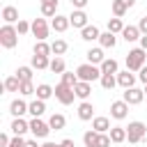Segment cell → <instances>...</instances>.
<instances>
[{
    "instance_id": "obj_15",
    "label": "cell",
    "mask_w": 147,
    "mask_h": 147,
    "mask_svg": "<svg viewBox=\"0 0 147 147\" xmlns=\"http://www.w3.org/2000/svg\"><path fill=\"white\" fill-rule=\"evenodd\" d=\"M41 14L46 18H55L57 16V0H41Z\"/></svg>"
},
{
    "instance_id": "obj_12",
    "label": "cell",
    "mask_w": 147,
    "mask_h": 147,
    "mask_svg": "<svg viewBox=\"0 0 147 147\" xmlns=\"http://www.w3.org/2000/svg\"><path fill=\"white\" fill-rule=\"evenodd\" d=\"M2 21H5L7 25H14V23H18V21H21V18H18V9H16V7H11V5L2 7Z\"/></svg>"
},
{
    "instance_id": "obj_27",
    "label": "cell",
    "mask_w": 147,
    "mask_h": 147,
    "mask_svg": "<svg viewBox=\"0 0 147 147\" xmlns=\"http://www.w3.org/2000/svg\"><path fill=\"white\" fill-rule=\"evenodd\" d=\"M99 44H101V48H115L117 39H115V34H113V32H103V34L99 37Z\"/></svg>"
},
{
    "instance_id": "obj_32",
    "label": "cell",
    "mask_w": 147,
    "mask_h": 147,
    "mask_svg": "<svg viewBox=\"0 0 147 147\" xmlns=\"http://www.w3.org/2000/svg\"><path fill=\"white\" fill-rule=\"evenodd\" d=\"M7 92H18L21 90V80H18V76H9V78H5V85H2Z\"/></svg>"
},
{
    "instance_id": "obj_2",
    "label": "cell",
    "mask_w": 147,
    "mask_h": 147,
    "mask_svg": "<svg viewBox=\"0 0 147 147\" xmlns=\"http://www.w3.org/2000/svg\"><path fill=\"white\" fill-rule=\"evenodd\" d=\"M76 76H78V80H85V83H92V80H96V78H101L103 74H101V69L96 67V64H80L78 69H76Z\"/></svg>"
},
{
    "instance_id": "obj_46",
    "label": "cell",
    "mask_w": 147,
    "mask_h": 147,
    "mask_svg": "<svg viewBox=\"0 0 147 147\" xmlns=\"http://www.w3.org/2000/svg\"><path fill=\"white\" fill-rule=\"evenodd\" d=\"M9 142H11V138L7 133H0V147H9Z\"/></svg>"
},
{
    "instance_id": "obj_52",
    "label": "cell",
    "mask_w": 147,
    "mask_h": 147,
    "mask_svg": "<svg viewBox=\"0 0 147 147\" xmlns=\"http://www.w3.org/2000/svg\"><path fill=\"white\" fill-rule=\"evenodd\" d=\"M41 147H60V145H55V142H44Z\"/></svg>"
},
{
    "instance_id": "obj_49",
    "label": "cell",
    "mask_w": 147,
    "mask_h": 147,
    "mask_svg": "<svg viewBox=\"0 0 147 147\" xmlns=\"http://www.w3.org/2000/svg\"><path fill=\"white\" fill-rule=\"evenodd\" d=\"M140 48H142V51H147V34H142V37H140Z\"/></svg>"
},
{
    "instance_id": "obj_10",
    "label": "cell",
    "mask_w": 147,
    "mask_h": 147,
    "mask_svg": "<svg viewBox=\"0 0 147 147\" xmlns=\"http://www.w3.org/2000/svg\"><path fill=\"white\" fill-rule=\"evenodd\" d=\"M69 23L74 25V28H87L90 23H87V14H85V9H74L71 14H69Z\"/></svg>"
},
{
    "instance_id": "obj_18",
    "label": "cell",
    "mask_w": 147,
    "mask_h": 147,
    "mask_svg": "<svg viewBox=\"0 0 147 147\" xmlns=\"http://www.w3.org/2000/svg\"><path fill=\"white\" fill-rule=\"evenodd\" d=\"M122 37H124V41H138L142 34H140V30H138V25H126L124 30H122Z\"/></svg>"
},
{
    "instance_id": "obj_19",
    "label": "cell",
    "mask_w": 147,
    "mask_h": 147,
    "mask_svg": "<svg viewBox=\"0 0 147 147\" xmlns=\"http://www.w3.org/2000/svg\"><path fill=\"white\" fill-rule=\"evenodd\" d=\"M85 55H87V62H90V64H99V67H101V62L106 60V55H103V48H90Z\"/></svg>"
},
{
    "instance_id": "obj_48",
    "label": "cell",
    "mask_w": 147,
    "mask_h": 147,
    "mask_svg": "<svg viewBox=\"0 0 147 147\" xmlns=\"http://www.w3.org/2000/svg\"><path fill=\"white\" fill-rule=\"evenodd\" d=\"M138 78H140V80L147 85V67H142V69H140V76H138Z\"/></svg>"
},
{
    "instance_id": "obj_20",
    "label": "cell",
    "mask_w": 147,
    "mask_h": 147,
    "mask_svg": "<svg viewBox=\"0 0 147 147\" xmlns=\"http://www.w3.org/2000/svg\"><path fill=\"white\" fill-rule=\"evenodd\" d=\"M74 92H76V96H78V99L87 101V96L92 94V85H90V83H85V80H78V85L74 87Z\"/></svg>"
},
{
    "instance_id": "obj_9",
    "label": "cell",
    "mask_w": 147,
    "mask_h": 147,
    "mask_svg": "<svg viewBox=\"0 0 147 147\" xmlns=\"http://www.w3.org/2000/svg\"><path fill=\"white\" fill-rule=\"evenodd\" d=\"M30 131H32L34 138H46V136L51 133V126H48L46 122H41L39 117H34V119L30 122Z\"/></svg>"
},
{
    "instance_id": "obj_38",
    "label": "cell",
    "mask_w": 147,
    "mask_h": 147,
    "mask_svg": "<svg viewBox=\"0 0 147 147\" xmlns=\"http://www.w3.org/2000/svg\"><path fill=\"white\" fill-rule=\"evenodd\" d=\"M110 9H113V14H115L117 18H122V16L126 14V9H129V7H126L122 0H113V7H110Z\"/></svg>"
},
{
    "instance_id": "obj_3",
    "label": "cell",
    "mask_w": 147,
    "mask_h": 147,
    "mask_svg": "<svg viewBox=\"0 0 147 147\" xmlns=\"http://www.w3.org/2000/svg\"><path fill=\"white\" fill-rule=\"evenodd\" d=\"M0 44H2V48H14L18 44V32H16L14 25H7L5 23L0 28Z\"/></svg>"
},
{
    "instance_id": "obj_4",
    "label": "cell",
    "mask_w": 147,
    "mask_h": 147,
    "mask_svg": "<svg viewBox=\"0 0 147 147\" xmlns=\"http://www.w3.org/2000/svg\"><path fill=\"white\" fill-rule=\"evenodd\" d=\"M147 136V126L142 122H129L126 126V140L129 142H142Z\"/></svg>"
},
{
    "instance_id": "obj_40",
    "label": "cell",
    "mask_w": 147,
    "mask_h": 147,
    "mask_svg": "<svg viewBox=\"0 0 147 147\" xmlns=\"http://www.w3.org/2000/svg\"><path fill=\"white\" fill-rule=\"evenodd\" d=\"M23 96H30V94H34L37 92V87L32 85V80H28V83H21V90H18Z\"/></svg>"
},
{
    "instance_id": "obj_1",
    "label": "cell",
    "mask_w": 147,
    "mask_h": 147,
    "mask_svg": "<svg viewBox=\"0 0 147 147\" xmlns=\"http://www.w3.org/2000/svg\"><path fill=\"white\" fill-rule=\"evenodd\" d=\"M145 60H147V51H142L140 46L138 48H131L129 55H126V69L129 71H140L145 67Z\"/></svg>"
},
{
    "instance_id": "obj_39",
    "label": "cell",
    "mask_w": 147,
    "mask_h": 147,
    "mask_svg": "<svg viewBox=\"0 0 147 147\" xmlns=\"http://www.w3.org/2000/svg\"><path fill=\"white\" fill-rule=\"evenodd\" d=\"M96 138H99V133H96V131H85V136H83L85 147H96Z\"/></svg>"
},
{
    "instance_id": "obj_6",
    "label": "cell",
    "mask_w": 147,
    "mask_h": 147,
    "mask_svg": "<svg viewBox=\"0 0 147 147\" xmlns=\"http://www.w3.org/2000/svg\"><path fill=\"white\" fill-rule=\"evenodd\" d=\"M32 34L37 37V41H46V37H48V23H46V18H34L32 21Z\"/></svg>"
},
{
    "instance_id": "obj_53",
    "label": "cell",
    "mask_w": 147,
    "mask_h": 147,
    "mask_svg": "<svg viewBox=\"0 0 147 147\" xmlns=\"http://www.w3.org/2000/svg\"><path fill=\"white\" fill-rule=\"evenodd\" d=\"M145 94H147V85H145Z\"/></svg>"
},
{
    "instance_id": "obj_24",
    "label": "cell",
    "mask_w": 147,
    "mask_h": 147,
    "mask_svg": "<svg viewBox=\"0 0 147 147\" xmlns=\"http://www.w3.org/2000/svg\"><path fill=\"white\" fill-rule=\"evenodd\" d=\"M28 113H30L32 117H41V115L46 113V103H44L41 99H34V101L30 103V108H28Z\"/></svg>"
},
{
    "instance_id": "obj_7",
    "label": "cell",
    "mask_w": 147,
    "mask_h": 147,
    "mask_svg": "<svg viewBox=\"0 0 147 147\" xmlns=\"http://www.w3.org/2000/svg\"><path fill=\"white\" fill-rule=\"evenodd\" d=\"M129 106H138L142 99H145V90H138V87H129L124 90V96H122Z\"/></svg>"
},
{
    "instance_id": "obj_31",
    "label": "cell",
    "mask_w": 147,
    "mask_h": 147,
    "mask_svg": "<svg viewBox=\"0 0 147 147\" xmlns=\"http://www.w3.org/2000/svg\"><path fill=\"white\" fill-rule=\"evenodd\" d=\"M99 80H101V87H103V90H113V87L117 85V76H115V74H103Z\"/></svg>"
},
{
    "instance_id": "obj_21",
    "label": "cell",
    "mask_w": 147,
    "mask_h": 147,
    "mask_svg": "<svg viewBox=\"0 0 147 147\" xmlns=\"http://www.w3.org/2000/svg\"><path fill=\"white\" fill-rule=\"evenodd\" d=\"M69 25H71V23H69V16H60V14H57V16L51 21V28H53L55 32H64Z\"/></svg>"
},
{
    "instance_id": "obj_45",
    "label": "cell",
    "mask_w": 147,
    "mask_h": 147,
    "mask_svg": "<svg viewBox=\"0 0 147 147\" xmlns=\"http://www.w3.org/2000/svg\"><path fill=\"white\" fill-rule=\"evenodd\" d=\"M138 30H140V34H147V16H142V18H140Z\"/></svg>"
},
{
    "instance_id": "obj_30",
    "label": "cell",
    "mask_w": 147,
    "mask_h": 147,
    "mask_svg": "<svg viewBox=\"0 0 147 147\" xmlns=\"http://www.w3.org/2000/svg\"><path fill=\"white\" fill-rule=\"evenodd\" d=\"M48 69H51L53 74H60V76H62V74L67 71V64H64V60H62V57H53V60H51V67H48Z\"/></svg>"
},
{
    "instance_id": "obj_26",
    "label": "cell",
    "mask_w": 147,
    "mask_h": 147,
    "mask_svg": "<svg viewBox=\"0 0 147 147\" xmlns=\"http://www.w3.org/2000/svg\"><path fill=\"white\" fill-rule=\"evenodd\" d=\"M37 99H41V101H46V99H51L53 94H55V90L51 87V85H46V83H41V85H37Z\"/></svg>"
},
{
    "instance_id": "obj_11",
    "label": "cell",
    "mask_w": 147,
    "mask_h": 147,
    "mask_svg": "<svg viewBox=\"0 0 147 147\" xmlns=\"http://www.w3.org/2000/svg\"><path fill=\"white\" fill-rule=\"evenodd\" d=\"M133 83H136V76H133V71H117V85L119 87H124V90H129V87H133Z\"/></svg>"
},
{
    "instance_id": "obj_14",
    "label": "cell",
    "mask_w": 147,
    "mask_h": 147,
    "mask_svg": "<svg viewBox=\"0 0 147 147\" xmlns=\"http://www.w3.org/2000/svg\"><path fill=\"white\" fill-rule=\"evenodd\" d=\"M92 129H94L96 133H106V131H110L113 126H110V119H108V117L99 115V117H94V119H92Z\"/></svg>"
},
{
    "instance_id": "obj_16",
    "label": "cell",
    "mask_w": 147,
    "mask_h": 147,
    "mask_svg": "<svg viewBox=\"0 0 147 147\" xmlns=\"http://www.w3.org/2000/svg\"><path fill=\"white\" fill-rule=\"evenodd\" d=\"M78 117H80L83 122H87V119H94V106H92L90 101H83V103L78 106Z\"/></svg>"
},
{
    "instance_id": "obj_33",
    "label": "cell",
    "mask_w": 147,
    "mask_h": 147,
    "mask_svg": "<svg viewBox=\"0 0 147 147\" xmlns=\"http://www.w3.org/2000/svg\"><path fill=\"white\" fill-rule=\"evenodd\" d=\"M32 51H34V55H44V57H48V55L53 53V51H51V44H46V41H37Z\"/></svg>"
},
{
    "instance_id": "obj_8",
    "label": "cell",
    "mask_w": 147,
    "mask_h": 147,
    "mask_svg": "<svg viewBox=\"0 0 147 147\" xmlns=\"http://www.w3.org/2000/svg\"><path fill=\"white\" fill-rule=\"evenodd\" d=\"M126 115H129V103H126L124 99L110 103V117H115V119H124Z\"/></svg>"
},
{
    "instance_id": "obj_42",
    "label": "cell",
    "mask_w": 147,
    "mask_h": 147,
    "mask_svg": "<svg viewBox=\"0 0 147 147\" xmlns=\"http://www.w3.org/2000/svg\"><path fill=\"white\" fill-rule=\"evenodd\" d=\"M110 136L108 133H99V138H96V147H110Z\"/></svg>"
},
{
    "instance_id": "obj_17",
    "label": "cell",
    "mask_w": 147,
    "mask_h": 147,
    "mask_svg": "<svg viewBox=\"0 0 147 147\" xmlns=\"http://www.w3.org/2000/svg\"><path fill=\"white\" fill-rule=\"evenodd\" d=\"M25 131H30V122H25L23 117H14V122H11V133H14V136H23Z\"/></svg>"
},
{
    "instance_id": "obj_44",
    "label": "cell",
    "mask_w": 147,
    "mask_h": 147,
    "mask_svg": "<svg viewBox=\"0 0 147 147\" xmlns=\"http://www.w3.org/2000/svg\"><path fill=\"white\" fill-rule=\"evenodd\" d=\"M87 2H90V0H71V7H74V9H85Z\"/></svg>"
},
{
    "instance_id": "obj_50",
    "label": "cell",
    "mask_w": 147,
    "mask_h": 147,
    "mask_svg": "<svg viewBox=\"0 0 147 147\" xmlns=\"http://www.w3.org/2000/svg\"><path fill=\"white\" fill-rule=\"evenodd\" d=\"M25 147H41V145H37V140H25Z\"/></svg>"
},
{
    "instance_id": "obj_13",
    "label": "cell",
    "mask_w": 147,
    "mask_h": 147,
    "mask_svg": "<svg viewBox=\"0 0 147 147\" xmlns=\"http://www.w3.org/2000/svg\"><path fill=\"white\" fill-rule=\"evenodd\" d=\"M28 108H30V103H25V101H21V99H14V101L9 103V113H11L14 117H23V115L28 113Z\"/></svg>"
},
{
    "instance_id": "obj_47",
    "label": "cell",
    "mask_w": 147,
    "mask_h": 147,
    "mask_svg": "<svg viewBox=\"0 0 147 147\" xmlns=\"http://www.w3.org/2000/svg\"><path fill=\"white\" fill-rule=\"evenodd\" d=\"M60 147H76V145H74V140H71V138H64V140L60 142Z\"/></svg>"
},
{
    "instance_id": "obj_36",
    "label": "cell",
    "mask_w": 147,
    "mask_h": 147,
    "mask_svg": "<svg viewBox=\"0 0 147 147\" xmlns=\"http://www.w3.org/2000/svg\"><path fill=\"white\" fill-rule=\"evenodd\" d=\"M16 76H18L21 83L32 80V67H18V69H16Z\"/></svg>"
},
{
    "instance_id": "obj_23",
    "label": "cell",
    "mask_w": 147,
    "mask_h": 147,
    "mask_svg": "<svg viewBox=\"0 0 147 147\" xmlns=\"http://www.w3.org/2000/svg\"><path fill=\"white\" fill-rule=\"evenodd\" d=\"M64 124H67V119H64V115H60V113H53V115H51V119H48L51 131H62V129H64Z\"/></svg>"
},
{
    "instance_id": "obj_34",
    "label": "cell",
    "mask_w": 147,
    "mask_h": 147,
    "mask_svg": "<svg viewBox=\"0 0 147 147\" xmlns=\"http://www.w3.org/2000/svg\"><path fill=\"white\" fill-rule=\"evenodd\" d=\"M51 67V60L44 57V55H32V69H48Z\"/></svg>"
},
{
    "instance_id": "obj_22",
    "label": "cell",
    "mask_w": 147,
    "mask_h": 147,
    "mask_svg": "<svg viewBox=\"0 0 147 147\" xmlns=\"http://www.w3.org/2000/svg\"><path fill=\"white\" fill-rule=\"evenodd\" d=\"M99 37H101V32H99L96 25H87V28L80 30V39H85V41H94V39H99Z\"/></svg>"
},
{
    "instance_id": "obj_41",
    "label": "cell",
    "mask_w": 147,
    "mask_h": 147,
    "mask_svg": "<svg viewBox=\"0 0 147 147\" xmlns=\"http://www.w3.org/2000/svg\"><path fill=\"white\" fill-rule=\"evenodd\" d=\"M16 32H18V34H28V32H32V23H28V21H18V23H16Z\"/></svg>"
},
{
    "instance_id": "obj_28",
    "label": "cell",
    "mask_w": 147,
    "mask_h": 147,
    "mask_svg": "<svg viewBox=\"0 0 147 147\" xmlns=\"http://www.w3.org/2000/svg\"><path fill=\"white\" fill-rule=\"evenodd\" d=\"M67 48H69V44H67L64 39H55V41L51 44V51L55 53V57H60V55H64V53H67Z\"/></svg>"
},
{
    "instance_id": "obj_51",
    "label": "cell",
    "mask_w": 147,
    "mask_h": 147,
    "mask_svg": "<svg viewBox=\"0 0 147 147\" xmlns=\"http://www.w3.org/2000/svg\"><path fill=\"white\" fill-rule=\"evenodd\" d=\"M122 2H124L126 7H133V5H136V0H122Z\"/></svg>"
},
{
    "instance_id": "obj_25",
    "label": "cell",
    "mask_w": 147,
    "mask_h": 147,
    "mask_svg": "<svg viewBox=\"0 0 147 147\" xmlns=\"http://www.w3.org/2000/svg\"><path fill=\"white\" fill-rule=\"evenodd\" d=\"M108 136H110V140H113V142H117V145H119V142H124V140H126V129H124V126H113V129L108 131Z\"/></svg>"
},
{
    "instance_id": "obj_29",
    "label": "cell",
    "mask_w": 147,
    "mask_h": 147,
    "mask_svg": "<svg viewBox=\"0 0 147 147\" xmlns=\"http://www.w3.org/2000/svg\"><path fill=\"white\" fill-rule=\"evenodd\" d=\"M101 74H117V60H113V57H106L103 62H101Z\"/></svg>"
},
{
    "instance_id": "obj_37",
    "label": "cell",
    "mask_w": 147,
    "mask_h": 147,
    "mask_svg": "<svg viewBox=\"0 0 147 147\" xmlns=\"http://www.w3.org/2000/svg\"><path fill=\"white\" fill-rule=\"evenodd\" d=\"M60 83H64V85H69V87H76V85H78V76H76L74 71H64Z\"/></svg>"
},
{
    "instance_id": "obj_43",
    "label": "cell",
    "mask_w": 147,
    "mask_h": 147,
    "mask_svg": "<svg viewBox=\"0 0 147 147\" xmlns=\"http://www.w3.org/2000/svg\"><path fill=\"white\" fill-rule=\"evenodd\" d=\"M9 147H25L23 136H14V138H11V142H9Z\"/></svg>"
},
{
    "instance_id": "obj_5",
    "label": "cell",
    "mask_w": 147,
    "mask_h": 147,
    "mask_svg": "<svg viewBox=\"0 0 147 147\" xmlns=\"http://www.w3.org/2000/svg\"><path fill=\"white\" fill-rule=\"evenodd\" d=\"M55 99H57L62 106H69V103H74L76 92H74V87H69V85H64V83H57V85H55Z\"/></svg>"
},
{
    "instance_id": "obj_35",
    "label": "cell",
    "mask_w": 147,
    "mask_h": 147,
    "mask_svg": "<svg viewBox=\"0 0 147 147\" xmlns=\"http://www.w3.org/2000/svg\"><path fill=\"white\" fill-rule=\"evenodd\" d=\"M124 28H126V25H124V23H122V18H117V16L108 21V32H113V34H117V32H122Z\"/></svg>"
}]
</instances>
